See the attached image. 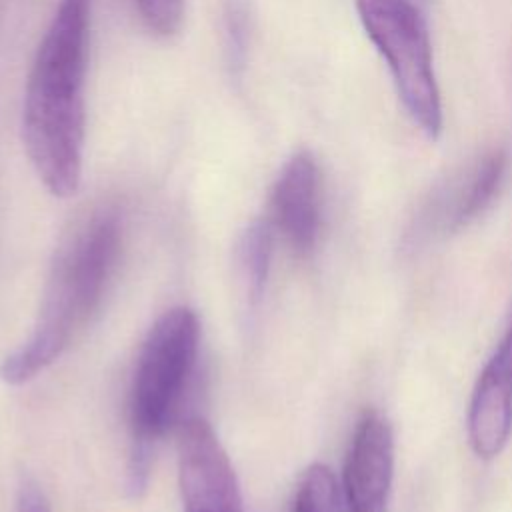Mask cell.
<instances>
[{
    "label": "cell",
    "instance_id": "1",
    "mask_svg": "<svg viewBox=\"0 0 512 512\" xmlns=\"http://www.w3.org/2000/svg\"><path fill=\"white\" fill-rule=\"evenodd\" d=\"M90 0H60L38 44L22 102V142L52 196H74L82 180Z\"/></svg>",
    "mask_w": 512,
    "mask_h": 512
},
{
    "label": "cell",
    "instance_id": "2",
    "mask_svg": "<svg viewBox=\"0 0 512 512\" xmlns=\"http://www.w3.org/2000/svg\"><path fill=\"white\" fill-rule=\"evenodd\" d=\"M122 242L116 210L96 212L60 252L44 306L26 342L0 362V378L20 386L50 366L68 346L76 326L96 310Z\"/></svg>",
    "mask_w": 512,
    "mask_h": 512
},
{
    "label": "cell",
    "instance_id": "3",
    "mask_svg": "<svg viewBox=\"0 0 512 512\" xmlns=\"http://www.w3.org/2000/svg\"><path fill=\"white\" fill-rule=\"evenodd\" d=\"M198 316L184 306L170 308L148 330L130 388L132 448L126 466V490H146L156 440L166 432L186 388L198 352Z\"/></svg>",
    "mask_w": 512,
    "mask_h": 512
},
{
    "label": "cell",
    "instance_id": "4",
    "mask_svg": "<svg viewBox=\"0 0 512 512\" xmlns=\"http://www.w3.org/2000/svg\"><path fill=\"white\" fill-rule=\"evenodd\" d=\"M354 6L406 114L426 138L436 140L444 112L424 14L412 0H354Z\"/></svg>",
    "mask_w": 512,
    "mask_h": 512
},
{
    "label": "cell",
    "instance_id": "5",
    "mask_svg": "<svg viewBox=\"0 0 512 512\" xmlns=\"http://www.w3.org/2000/svg\"><path fill=\"white\" fill-rule=\"evenodd\" d=\"M176 454L184 512H244L232 462L204 418L180 424Z\"/></svg>",
    "mask_w": 512,
    "mask_h": 512
},
{
    "label": "cell",
    "instance_id": "6",
    "mask_svg": "<svg viewBox=\"0 0 512 512\" xmlns=\"http://www.w3.org/2000/svg\"><path fill=\"white\" fill-rule=\"evenodd\" d=\"M506 172L508 154L504 148L478 154L436 186L420 210L418 228L450 234L470 226L492 206L504 186Z\"/></svg>",
    "mask_w": 512,
    "mask_h": 512
},
{
    "label": "cell",
    "instance_id": "7",
    "mask_svg": "<svg viewBox=\"0 0 512 512\" xmlns=\"http://www.w3.org/2000/svg\"><path fill=\"white\" fill-rule=\"evenodd\" d=\"M394 478V432L378 410H366L352 432L342 492L348 512H386Z\"/></svg>",
    "mask_w": 512,
    "mask_h": 512
},
{
    "label": "cell",
    "instance_id": "8",
    "mask_svg": "<svg viewBox=\"0 0 512 512\" xmlns=\"http://www.w3.org/2000/svg\"><path fill=\"white\" fill-rule=\"evenodd\" d=\"M268 222L296 256L316 250L322 226V172L310 150L294 152L282 166L272 192Z\"/></svg>",
    "mask_w": 512,
    "mask_h": 512
},
{
    "label": "cell",
    "instance_id": "9",
    "mask_svg": "<svg viewBox=\"0 0 512 512\" xmlns=\"http://www.w3.org/2000/svg\"><path fill=\"white\" fill-rule=\"evenodd\" d=\"M468 442L482 460L496 458L512 434V314L478 374L468 406Z\"/></svg>",
    "mask_w": 512,
    "mask_h": 512
},
{
    "label": "cell",
    "instance_id": "10",
    "mask_svg": "<svg viewBox=\"0 0 512 512\" xmlns=\"http://www.w3.org/2000/svg\"><path fill=\"white\" fill-rule=\"evenodd\" d=\"M272 248H274V228L268 222V218L250 222L238 238V244H236L238 276L250 308H254L264 294L270 260H272Z\"/></svg>",
    "mask_w": 512,
    "mask_h": 512
},
{
    "label": "cell",
    "instance_id": "11",
    "mask_svg": "<svg viewBox=\"0 0 512 512\" xmlns=\"http://www.w3.org/2000/svg\"><path fill=\"white\" fill-rule=\"evenodd\" d=\"M222 58L234 82L244 78L252 46V10L248 0H222L220 10Z\"/></svg>",
    "mask_w": 512,
    "mask_h": 512
},
{
    "label": "cell",
    "instance_id": "12",
    "mask_svg": "<svg viewBox=\"0 0 512 512\" xmlns=\"http://www.w3.org/2000/svg\"><path fill=\"white\" fill-rule=\"evenodd\" d=\"M290 512H342L340 486L326 464L314 462L302 472Z\"/></svg>",
    "mask_w": 512,
    "mask_h": 512
},
{
    "label": "cell",
    "instance_id": "13",
    "mask_svg": "<svg viewBox=\"0 0 512 512\" xmlns=\"http://www.w3.org/2000/svg\"><path fill=\"white\" fill-rule=\"evenodd\" d=\"M146 28L162 38L174 36L184 20V0H134Z\"/></svg>",
    "mask_w": 512,
    "mask_h": 512
},
{
    "label": "cell",
    "instance_id": "14",
    "mask_svg": "<svg viewBox=\"0 0 512 512\" xmlns=\"http://www.w3.org/2000/svg\"><path fill=\"white\" fill-rule=\"evenodd\" d=\"M16 512H50V504L42 488L34 480H24L18 490Z\"/></svg>",
    "mask_w": 512,
    "mask_h": 512
}]
</instances>
